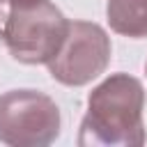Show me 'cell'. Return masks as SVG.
<instances>
[{"mask_svg":"<svg viewBox=\"0 0 147 147\" xmlns=\"http://www.w3.org/2000/svg\"><path fill=\"white\" fill-rule=\"evenodd\" d=\"M106 18L110 30L122 37H147V0H108Z\"/></svg>","mask_w":147,"mask_h":147,"instance_id":"cell-5","label":"cell"},{"mask_svg":"<svg viewBox=\"0 0 147 147\" xmlns=\"http://www.w3.org/2000/svg\"><path fill=\"white\" fill-rule=\"evenodd\" d=\"M0 2H5V5H21V2H32V0H0Z\"/></svg>","mask_w":147,"mask_h":147,"instance_id":"cell-6","label":"cell"},{"mask_svg":"<svg viewBox=\"0 0 147 147\" xmlns=\"http://www.w3.org/2000/svg\"><path fill=\"white\" fill-rule=\"evenodd\" d=\"M62 126L57 103L37 90L0 94V142L9 147H46Z\"/></svg>","mask_w":147,"mask_h":147,"instance_id":"cell-3","label":"cell"},{"mask_svg":"<svg viewBox=\"0 0 147 147\" xmlns=\"http://www.w3.org/2000/svg\"><path fill=\"white\" fill-rule=\"evenodd\" d=\"M67 25L69 21L51 0H32L11 5L0 37L16 62L48 64L62 46Z\"/></svg>","mask_w":147,"mask_h":147,"instance_id":"cell-2","label":"cell"},{"mask_svg":"<svg viewBox=\"0 0 147 147\" xmlns=\"http://www.w3.org/2000/svg\"><path fill=\"white\" fill-rule=\"evenodd\" d=\"M110 55V37L99 23L69 21L62 46L48 60V74L60 85L83 87L108 69Z\"/></svg>","mask_w":147,"mask_h":147,"instance_id":"cell-4","label":"cell"},{"mask_svg":"<svg viewBox=\"0 0 147 147\" xmlns=\"http://www.w3.org/2000/svg\"><path fill=\"white\" fill-rule=\"evenodd\" d=\"M145 87L124 71L110 74L87 94L80 122V147H140L145 145Z\"/></svg>","mask_w":147,"mask_h":147,"instance_id":"cell-1","label":"cell"},{"mask_svg":"<svg viewBox=\"0 0 147 147\" xmlns=\"http://www.w3.org/2000/svg\"><path fill=\"white\" fill-rule=\"evenodd\" d=\"M145 71H147V64H145Z\"/></svg>","mask_w":147,"mask_h":147,"instance_id":"cell-7","label":"cell"}]
</instances>
